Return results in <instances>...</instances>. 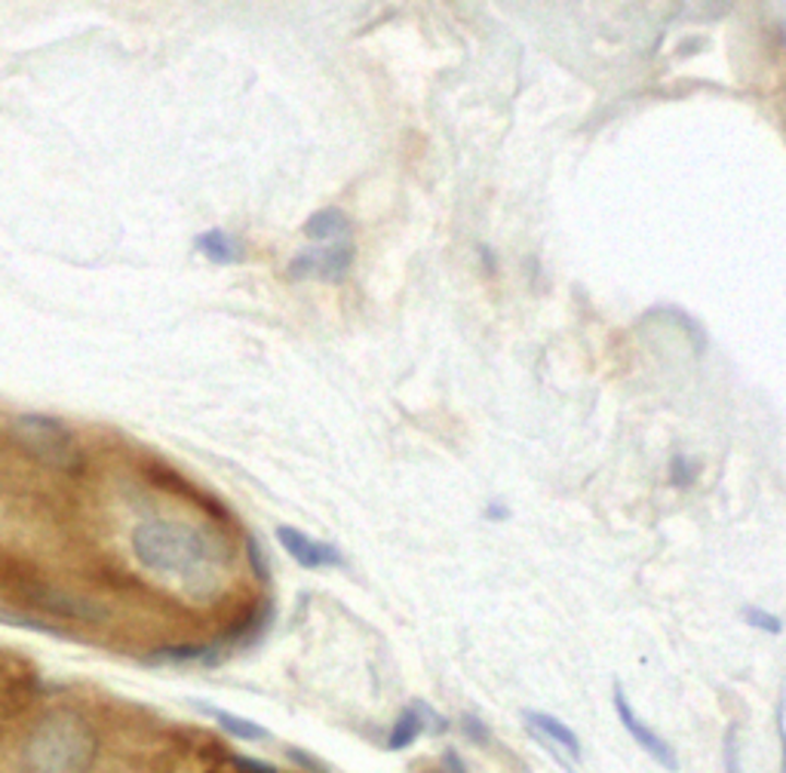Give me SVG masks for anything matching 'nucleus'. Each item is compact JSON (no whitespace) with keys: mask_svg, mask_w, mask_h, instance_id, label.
<instances>
[{"mask_svg":"<svg viewBox=\"0 0 786 773\" xmlns=\"http://www.w3.org/2000/svg\"><path fill=\"white\" fill-rule=\"evenodd\" d=\"M98 758V737L93 725L71 712L59 709L44 715L28 730L19 752L22 773H90Z\"/></svg>","mask_w":786,"mask_h":773,"instance_id":"nucleus-2","label":"nucleus"},{"mask_svg":"<svg viewBox=\"0 0 786 773\" xmlns=\"http://www.w3.org/2000/svg\"><path fill=\"white\" fill-rule=\"evenodd\" d=\"M525 725L532 727L538 737L544 740L557 742L559 749H565L572 758H581V740H577V734H574L572 727H565L559 718L553 715H547V712H525Z\"/></svg>","mask_w":786,"mask_h":773,"instance_id":"nucleus-8","label":"nucleus"},{"mask_svg":"<svg viewBox=\"0 0 786 773\" xmlns=\"http://www.w3.org/2000/svg\"><path fill=\"white\" fill-rule=\"evenodd\" d=\"M132 552L145 568L179 578L194 593L213 590L222 568L230 562V549L222 537L169 519L142 522L132 532Z\"/></svg>","mask_w":786,"mask_h":773,"instance_id":"nucleus-1","label":"nucleus"},{"mask_svg":"<svg viewBox=\"0 0 786 773\" xmlns=\"http://www.w3.org/2000/svg\"><path fill=\"white\" fill-rule=\"evenodd\" d=\"M670 479H672V485H679V488L691 485L694 483V464H688L682 454H676L670 464Z\"/></svg>","mask_w":786,"mask_h":773,"instance_id":"nucleus-12","label":"nucleus"},{"mask_svg":"<svg viewBox=\"0 0 786 773\" xmlns=\"http://www.w3.org/2000/svg\"><path fill=\"white\" fill-rule=\"evenodd\" d=\"M10 436L19 449L44 467L59 469V473H81L83 469V451L78 445V436L66 427V420L25 412L13 418Z\"/></svg>","mask_w":786,"mask_h":773,"instance_id":"nucleus-3","label":"nucleus"},{"mask_svg":"<svg viewBox=\"0 0 786 773\" xmlns=\"http://www.w3.org/2000/svg\"><path fill=\"white\" fill-rule=\"evenodd\" d=\"M743 617H747V623L750 627H759V629H769V632H781V620L769 611H755V608H743Z\"/></svg>","mask_w":786,"mask_h":773,"instance_id":"nucleus-13","label":"nucleus"},{"mask_svg":"<svg viewBox=\"0 0 786 773\" xmlns=\"http://www.w3.org/2000/svg\"><path fill=\"white\" fill-rule=\"evenodd\" d=\"M350 230V218L342 210H320L305 222V234L311 240H335Z\"/></svg>","mask_w":786,"mask_h":773,"instance_id":"nucleus-9","label":"nucleus"},{"mask_svg":"<svg viewBox=\"0 0 786 773\" xmlns=\"http://www.w3.org/2000/svg\"><path fill=\"white\" fill-rule=\"evenodd\" d=\"M194 246L196 252L203 258H210L213 264H240V261H246L243 242L237 240L234 234H228V230H222V227L203 230L194 240Z\"/></svg>","mask_w":786,"mask_h":773,"instance_id":"nucleus-7","label":"nucleus"},{"mask_svg":"<svg viewBox=\"0 0 786 773\" xmlns=\"http://www.w3.org/2000/svg\"><path fill=\"white\" fill-rule=\"evenodd\" d=\"M234 764L240 768V773H277L271 764H262V761H252V758H234Z\"/></svg>","mask_w":786,"mask_h":773,"instance_id":"nucleus-14","label":"nucleus"},{"mask_svg":"<svg viewBox=\"0 0 786 773\" xmlns=\"http://www.w3.org/2000/svg\"><path fill=\"white\" fill-rule=\"evenodd\" d=\"M725 764H728V773H740V761H737L735 730L728 734V742H725Z\"/></svg>","mask_w":786,"mask_h":773,"instance_id":"nucleus-15","label":"nucleus"},{"mask_svg":"<svg viewBox=\"0 0 786 773\" xmlns=\"http://www.w3.org/2000/svg\"><path fill=\"white\" fill-rule=\"evenodd\" d=\"M289 758H295V761H301V764H308V771L313 773H329L320 761H313V758H308L305 752H289Z\"/></svg>","mask_w":786,"mask_h":773,"instance_id":"nucleus-16","label":"nucleus"},{"mask_svg":"<svg viewBox=\"0 0 786 773\" xmlns=\"http://www.w3.org/2000/svg\"><path fill=\"white\" fill-rule=\"evenodd\" d=\"M277 540L279 547L286 549L295 562L301 564V568H308V571H317V568H342L344 564V556L332 547V544L313 540V537L298 532V528H289V525H279Z\"/></svg>","mask_w":786,"mask_h":773,"instance_id":"nucleus-5","label":"nucleus"},{"mask_svg":"<svg viewBox=\"0 0 786 773\" xmlns=\"http://www.w3.org/2000/svg\"><path fill=\"white\" fill-rule=\"evenodd\" d=\"M425 730V718H421V706L403 709L400 718L393 722L391 737H388V749H406L409 742L418 740V734Z\"/></svg>","mask_w":786,"mask_h":773,"instance_id":"nucleus-10","label":"nucleus"},{"mask_svg":"<svg viewBox=\"0 0 786 773\" xmlns=\"http://www.w3.org/2000/svg\"><path fill=\"white\" fill-rule=\"evenodd\" d=\"M203 709H206L215 722H218V727H225L230 737H237V740L252 742V740H264V737H267V730H264L262 725H252V722H246V718L234 715V712H225V709H210V706H203Z\"/></svg>","mask_w":786,"mask_h":773,"instance_id":"nucleus-11","label":"nucleus"},{"mask_svg":"<svg viewBox=\"0 0 786 773\" xmlns=\"http://www.w3.org/2000/svg\"><path fill=\"white\" fill-rule=\"evenodd\" d=\"M615 712H618V718H621L623 730H627V734H630V737H633L648 756L655 758L657 764H664V768L676 771V752L657 737L652 727L642 725V718H639L636 712H633V706L627 703V697H623L621 688H615Z\"/></svg>","mask_w":786,"mask_h":773,"instance_id":"nucleus-6","label":"nucleus"},{"mask_svg":"<svg viewBox=\"0 0 786 773\" xmlns=\"http://www.w3.org/2000/svg\"><path fill=\"white\" fill-rule=\"evenodd\" d=\"M357 258L354 242H332L323 249H305L289 261L286 274L289 280H323V283H342L350 274Z\"/></svg>","mask_w":786,"mask_h":773,"instance_id":"nucleus-4","label":"nucleus"}]
</instances>
